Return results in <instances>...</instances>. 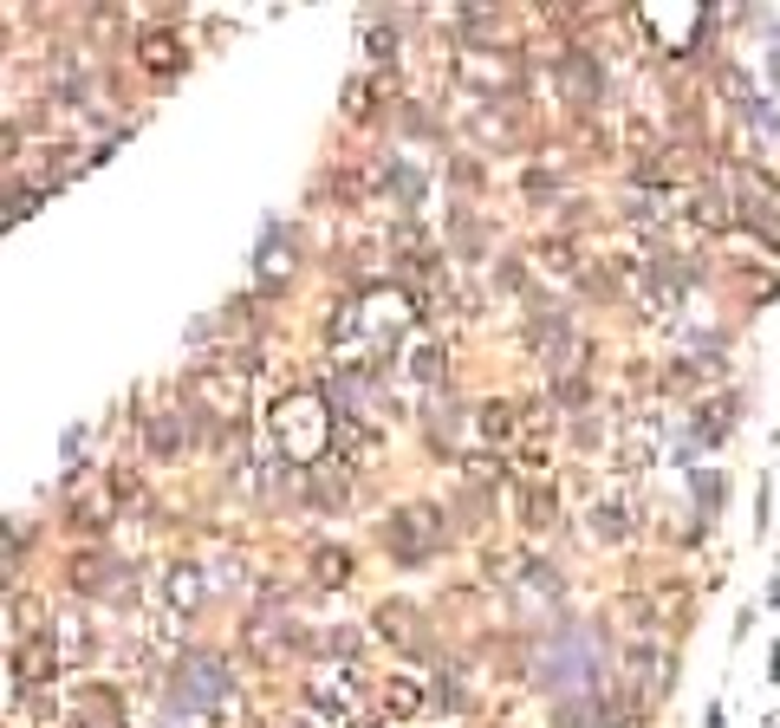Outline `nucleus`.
Returning a JSON list of instances; mask_svg holds the SVG:
<instances>
[{"mask_svg":"<svg viewBox=\"0 0 780 728\" xmlns=\"http://www.w3.org/2000/svg\"><path fill=\"white\" fill-rule=\"evenodd\" d=\"M234 690V676L221 670V657L196 651L176 663V683H169V709H215L221 696Z\"/></svg>","mask_w":780,"mask_h":728,"instance_id":"2","label":"nucleus"},{"mask_svg":"<svg viewBox=\"0 0 780 728\" xmlns=\"http://www.w3.org/2000/svg\"><path fill=\"white\" fill-rule=\"evenodd\" d=\"M690 221H703V228H728V202H722V196H715V189H696V196H690Z\"/></svg>","mask_w":780,"mask_h":728,"instance_id":"19","label":"nucleus"},{"mask_svg":"<svg viewBox=\"0 0 780 728\" xmlns=\"http://www.w3.org/2000/svg\"><path fill=\"white\" fill-rule=\"evenodd\" d=\"M111 573H124L111 553H78V560H66V585H72V592H111Z\"/></svg>","mask_w":780,"mask_h":728,"instance_id":"7","label":"nucleus"},{"mask_svg":"<svg viewBox=\"0 0 780 728\" xmlns=\"http://www.w3.org/2000/svg\"><path fill=\"white\" fill-rule=\"evenodd\" d=\"M592 533H598V540H625V533H631V514L618 508V501H605V508L592 514Z\"/></svg>","mask_w":780,"mask_h":728,"instance_id":"21","label":"nucleus"},{"mask_svg":"<svg viewBox=\"0 0 780 728\" xmlns=\"http://www.w3.org/2000/svg\"><path fill=\"white\" fill-rule=\"evenodd\" d=\"M527 345H547V352H567V312L560 306H540L534 319H527Z\"/></svg>","mask_w":780,"mask_h":728,"instance_id":"13","label":"nucleus"},{"mask_svg":"<svg viewBox=\"0 0 780 728\" xmlns=\"http://www.w3.org/2000/svg\"><path fill=\"white\" fill-rule=\"evenodd\" d=\"M143 442H150V455H156V462H169V455H183L189 430H183V417H176V410H163V417H150V423H143Z\"/></svg>","mask_w":780,"mask_h":728,"instance_id":"8","label":"nucleus"},{"mask_svg":"<svg viewBox=\"0 0 780 728\" xmlns=\"http://www.w3.org/2000/svg\"><path fill=\"white\" fill-rule=\"evenodd\" d=\"M495 475H501V462H495V455H469V482H475V488H482V482L495 488Z\"/></svg>","mask_w":780,"mask_h":728,"instance_id":"24","label":"nucleus"},{"mask_svg":"<svg viewBox=\"0 0 780 728\" xmlns=\"http://www.w3.org/2000/svg\"><path fill=\"white\" fill-rule=\"evenodd\" d=\"M475 430H482L488 442H507L514 437V404H488V410L475 417Z\"/></svg>","mask_w":780,"mask_h":728,"instance_id":"20","label":"nucleus"},{"mask_svg":"<svg viewBox=\"0 0 780 728\" xmlns=\"http://www.w3.org/2000/svg\"><path fill=\"white\" fill-rule=\"evenodd\" d=\"M111 508H118V495H111V488H105V495H78V501H72V527L98 540V533L111 527Z\"/></svg>","mask_w":780,"mask_h":728,"instance_id":"12","label":"nucleus"},{"mask_svg":"<svg viewBox=\"0 0 780 728\" xmlns=\"http://www.w3.org/2000/svg\"><path fill=\"white\" fill-rule=\"evenodd\" d=\"M202 592H209V580H202V566H169V580H163V598L189 618L196 605H202Z\"/></svg>","mask_w":780,"mask_h":728,"instance_id":"9","label":"nucleus"},{"mask_svg":"<svg viewBox=\"0 0 780 728\" xmlns=\"http://www.w3.org/2000/svg\"><path fill=\"white\" fill-rule=\"evenodd\" d=\"M553 514H560L553 488H527V501H520V520H527L534 533H547V527H553Z\"/></svg>","mask_w":780,"mask_h":728,"instance_id":"17","label":"nucleus"},{"mask_svg":"<svg viewBox=\"0 0 780 728\" xmlns=\"http://www.w3.org/2000/svg\"><path fill=\"white\" fill-rule=\"evenodd\" d=\"M598 670V651H592V638L585 631H553L547 638V657H540V683H553V690H567V683H579V676H592Z\"/></svg>","mask_w":780,"mask_h":728,"instance_id":"3","label":"nucleus"},{"mask_svg":"<svg viewBox=\"0 0 780 728\" xmlns=\"http://www.w3.org/2000/svg\"><path fill=\"white\" fill-rule=\"evenodd\" d=\"M384 183H391V196H397L404 209H417V202H424V176H417L410 163H391V169H384Z\"/></svg>","mask_w":780,"mask_h":728,"instance_id":"16","label":"nucleus"},{"mask_svg":"<svg viewBox=\"0 0 780 728\" xmlns=\"http://www.w3.org/2000/svg\"><path fill=\"white\" fill-rule=\"evenodd\" d=\"M248 651L261 657V663H281L286 651H299V631H293V625H274V618H254V625H248Z\"/></svg>","mask_w":780,"mask_h":728,"instance_id":"6","label":"nucleus"},{"mask_svg":"<svg viewBox=\"0 0 780 728\" xmlns=\"http://www.w3.org/2000/svg\"><path fill=\"white\" fill-rule=\"evenodd\" d=\"M138 59L150 66V73H169V66H183V46H176L169 26H150V33L138 40Z\"/></svg>","mask_w":780,"mask_h":728,"instance_id":"10","label":"nucleus"},{"mask_svg":"<svg viewBox=\"0 0 780 728\" xmlns=\"http://www.w3.org/2000/svg\"><path fill=\"white\" fill-rule=\"evenodd\" d=\"M436 547H442V514L436 508H397L384 520V553H391V560L424 566Z\"/></svg>","mask_w":780,"mask_h":728,"instance_id":"1","label":"nucleus"},{"mask_svg":"<svg viewBox=\"0 0 780 728\" xmlns=\"http://www.w3.org/2000/svg\"><path fill=\"white\" fill-rule=\"evenodd\" d=\"M560 78H567V91L579 104L598 98V59H592V53H567V59H560Z\"/></svg>","mask_w":780,"mask_h":728,"instance_id":"11","label":"nucleus"},{"mask_svg":"<svg viewBox=\"0 0 780 728\" xmlns=\"http://www.w3.org/2000/svg\"><path fill=\"white\" fill-rule=\"evenodd\" d=\"M312 580H319V585H345V580H352V553H345V547H319V553H312Z\"/></svg>","mask_w":780,"mask_h":728,"instance_id":"15","label":"nucleus"},{"mask_svg":"<svg viewBox=\"0 0 780 728\" xmlns=\"http://www.w3.org/2000/svg\"><path fill=\"white\" fill-rule=\"evenodd\" d=\"M371 625H377V638H391L397 651H410V657H424V651H429V638L417 631V625H424V611H417V605H404V598L377 605V618H371Z\"/></svg>","mask_w":780,"mask_h":728,"instance_id":"4","label":"nucleus"},{"mask_svg":"<svg viewBox=\"0 0 780 728\" xmlns=\"http://www.w3.org/2000/svg\"><path fill=\"white\" fill-rule=\"evenodd\" d=\"M319 651H339V657H352V651H358V638H352V631H326V638H319Z\"/></svg>","mask_w":780,"mask_h":728,"instance_id":"26","label":"nucleus"},{"mask_svg":"<svg viewBox=\"0 0 780 728\" xmlns=\"http://www.w3.org/2000/svg\"><path fill=\"white\" fill-rule=\"evenodd\" d=\"M163 728H169V723H163Z\"/></svg>","mask_w":780,"mask_h":728,"instance_id":"28","label":"nucleus"},{"mask_svg":"<svg viewBox=\"0 0 780 728\" xmlns=\"http://www.w3.org/2000/svg\"><path fill=\"white\" fill-rule=\"evenodd\" d=\"M462 78H469V85H507V59H482V53H469V59H462Z\"/></svg>","mask_w":780,"mask_h":728,"instance_id":"22","label":"nucleus"},{"mask_svg":"<svg viewBox=\"0 0 780 728\" xmlns=\"http://www.w3.org/2000/svg\"><path fill=\"white\" fill-rule=\"evenodd\" d=\"M424 709V683L417 676H391L384 683V716H417Z\"/></svg>","mask_w":780,"mask_h":728,"instance_id":"14","label":"nucleus"},{"mask_svg":"<svg viewBox=\"0 0 780 728\" xmlns=\"http://www.w3.org/2000/svg\"><path fill=\"white\" fill-rule=\"evenodd\" d=\"M410 371H417V377H442V345H424V352L410 359Z\"/></svg>","mask_w":780,"mask_h":728,"instance_id":"25","label":"nucleus"},{"mask_svg":"<svg viewBox=\"0 0 780 728\" xmlns=\"http://www.w3.org/2000/svg\"><path fill=\"white\" fill-rule=\"evenodd\" d=\"M286 254H293V247H286V234H281V241L267 234V241H261V274H286V267H293Z\"/></svg>","mask_w":780,"mask_h":728,"instance_id":"23","label":"nucleus"},{"mask_svg":"<svg viewBox=\"0 0 780 728\" xmlns=\"http://www.w3.org/2000/svg\"><path fill=\"white\" fill-rule=\"evenodd\" d=\"M189 397L196 404H209V417H241V390L228 384V377H215V371H189Z\"/></svg>","mask_w":780,"mask_h":728,"instance_id":"5","label":"nucleus"},{"mask_svg":"<svg viewBox=\"0 0 780 728\" xmlns=\"http://www.w3.org/2000/svg\"><path fill=\"white\" fill-rule=\"evenodd\" d=\"M703 423H696V442H722L728 437V423H735V397H722V404H710V410H696Z\"/></svg>","mask_w":780,"mask_h":728,"instance_id":"18","label":"nucleus"},{"mask_svg":"<svg viewBox=\"0 0 780 728\" xmlns=\"http://www.w3.org/2000/svg\"><path fill=\"white\" fill-rule=\"evenodd\" d=\"M696 495H703V514H715V501H722V482H715V475H696Z\"/></svg>","mask_w":780,"mask_h":728,"instance_id":"27","label":"nucleus"}]
</instances>
